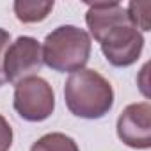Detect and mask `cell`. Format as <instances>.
Wrapping results in <instances>:
<instances>
[{
    "label": "cell",
    "mask_w": 151,
    "mask_h": 151,
    "mask_svg": "<svg viewBox=\"0 0 151 151\" xmlns=\"http://www.w3.org/2000/svg\"><path fill=\"white\" fill-rule=\"evenodd\" d=\"M117 137L133 149L151 147V105L147 101L132 103L119 114Z\"/></svg>",
    "instance_id": "6"
},
{
    "label": "cell",
    "mask_w": 151,
    "mask_h": 151,
    "mask_svg": "<svg viewBox=\"0 0 151 151\" xmlns=\"http://www.w3.org/2000/svg\"><path fill=\"white\" fill-rule=\"evenodd\" d=\"M86 23L89 27L91 36L100 43L105 34H109L112 29L130 23V18L126 14V9L117 2H101V4H91L86 13Z\"/></svg>",
    "instance_id": "7"
},
{
    "label": "cell",
    "mask_w": 151,
    "mask_h": 151,
    "mask_svg": "<svg viewBox=\"0 0 151 151\" xmlns=\"http://www.w3.org/2000/svg\"><path fill=\"white\" fill-rule=\"evenodd\" d=\"M91 48L89 32L75 25H60L45 37L43 64L57 73H77L89 62Z\"/></svg>",
    "instance_id": "2"
},
{
    "label": "cell",
    "mask_w": 151,
    "mask_h": 151,
    "mask_svg": "<svg viewBox=\"0 0 151 151\" xmlns=\"http://www.w3.org/2000/svg\"><path fill=\"white\" fill-rule=\"evenodd\" d=\"M30 151H80V147L69 135L60 132H52L39 137L30 146Z\"/></svg>",
    "instance_id": "9"
},
{
    "label": "cell",
    "mask_w": 151,
    "mask_h": 151,
    "mask_svg": "<svg viewBox=\"0 0 151 151\" xmlns=\"http://www.w3.org/2000/svg\"><path fill=\"white\" fill-rule=\"evenodd\" d=\"M14 110L30 123L48 119L55 109V93L41 77H30L14 86Z\"/></svg>",
    "instance_id": "3"
},
{
    "label": "cell",
    "mask_w": 151,
    "mask_h": 151,
    "mask_svg": "<svg viewBox=\"0 0 151 151\" xmlns=\"http://www.w3.org/2000/svg\"><path fill=\"white\" fill-rule=\"evenodd\" d=\"M43 68V52L37 39L20 36L9 45L4 57V73L9 84H20L25 78L37 77Z\"/></svg>",
    "instance_id": "4"
},
{
    "label": "cell",
    "mask_w": 151,
    "mask_h": 151,
    "mask_svg": "<svg viewBox=\"0 0 151 151\" xmlns=\"http://www.w3.org/2000/svg\"><path fill=\"white\" fill-rule=\"evenodd\" d=\"M13 146V128L7 119L0 114V151H9Z\"/></svg>",
    "instance_id": "11"
},
{
    "label": "cell",
    "mask_w": 151,
    "mask_h": 151,
    "mask_svg": "<svg viewBox=\"0 0 151 151\" xmlns=\"http://www.w3.org/2000/svg\"><path fill=\"white\" fill-rule=\"evenodd\" d=\"M9 43H11V34L6 29H0V87L7 82L6 73H4V57H6V52L9 48Z\"/></svg>",
    "instance_id": "12"
},
{
    "label": "cell",
    "mask_w": 151,
    "mask_h": 151,
    "mask_svg": "<svg viewBox=\"0 0 151 151\" xmlns=\"http://www.w3.org/2000/svg\"><path fill=\"white\" fill-rule=\"evenodd\" d=\"M53 9V2H36V0H18L14 2V14L23 23L43 22Z\"/></svg>",
    "instance_id": "8"
},
{
    "label": "cell",
    "mask_w": 151,
    "mask_h": 151,
    "mask_svg": "<svg viewBox=\"0 0 151 151\" xmlns=\"http://www.w3.org/2000/svg\"><path fill=\"white\" fill-rule=\"evenodd\" d=\"M64 101L68 110L82 119H100L114 105V89L110 82L94 69L71 73L64 84Z\"/></svg>",
    "instance_id": "1"
},
{
    "label": "cell",
    "mask_w": 151,
    "mask_h": 151,
    "mask_svg": "<svg viewBox=\"0 0 151 151\" xmlns=\"http://www.w3.org/2000/svg\"><path fill=\"white\" fill-rule=\"evenodd\" d=\"M100 46L105 59L112 66L128 68L140 57L144 48V36L132 23H126L105 34L100 41Z\"/></svg>",
    "instance_id": "5"
},
{
    "label": "cell",
    "mask_w": 151,
    "mask_h": 151,
    "mask_svg": "<svg viewBox=\"0 0 151 151\" xmlns=\"http://www.w3.org/2000/svg\"><path fill=\"white\" fill-rule=\"evenodd\" d=\"M149 7L151 4L149 2H130L128 4V9H126V14L130 18V23L139 30H151V25H149Z\"/></svg>",
    "instance_id": "10"
}]
</instances>
